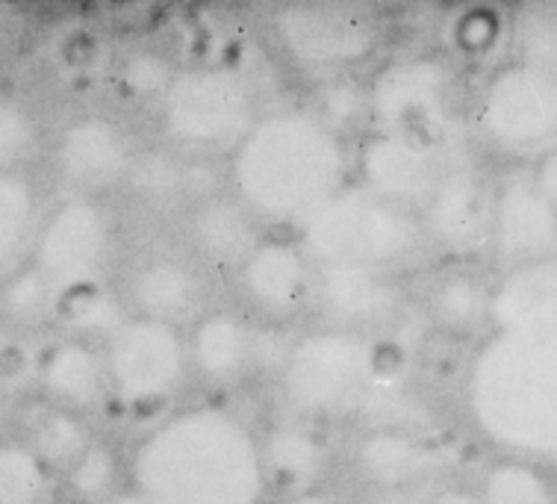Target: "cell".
Instances as JSON below:
<instances>
[{
  "instance_id": "ffe728a7",
  "label": "cell",
  "mask_w": 557,
  "mask_h": 504,
  "mask_svg": "<svg viewBox=\"0 0 557 504\" xmlns=\"http://www.w3.org/2000/svg\"><path fill=\"white\" fill-rule=\"evenodd\" d=\"M257 322L239 307H207L186 331L189 378L210 393H231L253 378Z\"/></svg>"
},
{
  "instance_id": "9a60e30c",
  "label": "cell",
  "mask_w": 557,
  "mask_h": 504,
  "mask_svg": "<svg viewBox=\"0 0 557 504\" xmlns=\"http://www.w3.org/2000/svg\"><path fill=\"white\" fill-rule=\"evenodd\" d=\"M239 302L257 322L289 328L313 316L315 262L289 233H263L234 274Z\"/></svg>"
},
{
  "instance_id": "9c48e42d",
  "label": "cell",
  "mask_w": 557,
  "mask_h": 504,
  "mask_svg": "<svg viewBox=\"0 0 557 504\" xmlns=\"http://www.w3.org/2000/svg\"><path fill=\"white\" fill-rule=\"evenodd\" d=\"M469 136L513 165H534L557 145V81L505 60L469 98Z\"/></svg>"
},
{
  "instance_id": "f1b7e54d",
  "label": "cell",
  "mask_w": 557,
  "mask_h": 504,
  "mask_svg": "<svg viewBox=\"0 0 557 504\" xmlns=\"http://www.w3.org/2000/svg\"><path fill=\"white\" fill-rule=\"evenodd\" d=\"M481 504H557V481L548 466L498 454L472 487Z\"/></svg>"
},
{
  "instance_id": "f35d334b",
  "label": "cell",
  "mask_w": 557,
  "mask_h": 504,
  "mask_svg": "<svg viewBox=\"0 0 557 504\" xmlns=\"http://www.w3.org/2000/svg\"><path fill=\"white\" fill-rule=\"evenodd\" d=\"M528 169H531V177L540 186V192L557 207V145L548 153H543L534 165H528Z\"/></svg>"
},
{
  "instance_id": "cb8c5ba5",
  "label": "cell",
  "mask_w": 557,
  "mask_h": 504,
  "mask_svg": "<svg viewBox=\"0 0 557 504\" xmlns=\"http://www.w3.org/2000/svg\"><path fill=\"white\" fill-rule=\"evenodd\" d=\"M490 298L493 283L467 262H448L446 269L428 281L425 316L436 331L451 336H478L490 333Z\"/></svg>"
},
{
  "instance_id": "277c9868",
  "label": "cell",
  "mask_w": 557,
  "mask_h": 504,
  "mask_svg": "<svg viewBox=\"0 0 557 504\" xmlns=\"http://www.w3.org/2000/svg\"><path fill=\"white\" fill-rule=\"evenodd\" d=\"M372 131L396 139L467 153L469 101L457 62L446 53L389 57L369 77Z\"/></svg>"
},
{
  "instance_id": "7402d4cb",
  "label": "cell",
  "mask_w": 557,
  "mask_h": 504,
  "mask_svg": "<svg viewBox=\"0 0 557 504\" xmlns=\"http://www.w3.org/2000/svg\"><path fill=\"white\" fill-rule=\"evenodd\" d=\"M33 386L41 402L65 407L86 419L101 414L103 407H110L101 345L57 333L36 348Z\"/></svg>"
},
{
  "instance_id": "6da1fadb",
  "label": "cell",
  "mask_w": 557,
  "mask_h": 504,
  "mask_svg": "<svg viewBox=\"0 0 557 504\" xmlns=\"http://www.w3.org/2000/svg\"><path fill=\"white\" fill-rule=\"evenodd\" d=\"M127 478L148 504H265L260 428L224 402L172 407L127 454Z\"/></svg>"
},
{
  "instance_id": "5b68a950",
  "label": "cell",
  "mask_w": 557,
  "mask_h": 504,
  "mask_svg": "<svg viewBox=\"0 0 557 504\" xmlns=\"http://www.w3.org/2000/svg\"><path fill=\"white\" fill-rule=\"evenodd\" d=\"M251 77L227 62L181 65L153 107L160 145L183 160H227L260 119Z\"/></svg>"
},
{
  "instance_id": "44dd1931",
  "label": "cell",
  "mask_w": 557,
  "mask_h": 504,
  "mask_svg": "<svg viewBox=\"0 0 557 504\" xmlns=\"http://www.w3.org/2000/svg\"><path fill=\"white\" fill-rule=\"evenodd\" d=\"M263 228L227 189H213L183 210V251L207 274H231L263 239Z\"/></svg>"
},
{
  "instance_id": "484cf974",
  "label": "cell",
  "mask_w": 557,
  "mask_h": 504,
  "mask_svg": "<svg viewBox=\"0 0 557 504\" xmlns=\"http://www.w3.org/2000/svg\"><path fill=\"white\" fill-rule=\"evenodd\" d=\"M18 425L21 428L15 437L30 445L60 478L81 457L83 448L98 437L86 416L72 414V410L41 402V398L24 404Z\"/></svg>"
},
{
  "instance_id": "74e56055",
  "label": "cell",
  "mask_w": 557,
  "mask_h": 504,
  "mask_svg": "<svg viewBox=\"0 0 557 504\" xmlns=\"http://www.w3.org/2000/svg\"><path fill=\"white\" fill-rule=\"evenodd\" d=\"M448 30H451L448 39L451 51L460 57H486L502 30L507 33V21L490 10H467L455 24H448Z\"/></svg>"
},
{
  "instance_id": "e575fe53",
  "label": "cell",
  "mask_w": 557,
  "mask_h": 504,
  "mask_svg": "<svg viewBox=\"0 0 557 504\" xmlns=\"http://www.w3.org/2000/svg\"><path fill=\"white\" fill-rule=\"evenodd\" d=\"M307 107L322 119L331 131L345 139L351 148L366 133L372 131V115H369V83L357 74L334 77V81L313 83V95Z\"/></svg>"
},
{
  "instance_id": "8992f818",
  "label": "cell",
  "mask_w": 557,
  "mask_h": 504,
  "mask_svg": "<svg viewBox=\"0 0 557 504\" xmlns=\"http://www.w3.org/2000/svg\"><path fill=\"white\" fill-rule=\"evenodd\" d=\"M381 369L375 336L315 324L293 336L274 381L289 416L310 425L343 422L363 414Z\"/></svg>"
},
{
  "instance_id": "60d3db41",
  "label": "cell",
  "mask_w": 557,
  "mask_h": 504,
  "mask_svg": "<svg viewBox=\"0 0 557 504\" xmlns=\"http://www.w3.org/2000/svg\"><path fill=\"white\" fill-rule=\"evenodd\" d=\"M281 504H343L334 493H327L324 487H315V490H307V493L289 495Z\"/></svg>"
},
{
  "instance_id": "7bdbcfd3",
  "label": "cell",
  "mask_w": 557,
  "mask_h": 504,
  "mask_svg": "<svg viewBox=\"0 0 557 504\" xmlns=\"http://www.w3.org/2000/svg\"><path fill=\"white\" fill-rule=\"evenodd\" d=\"M57 504H77V502H72V499H60V502Z\"/></svg>"
},
{
  "instance_id": "8fae6325",
  "label": "cell",
  "mask_w": 557,
  "mask_h": 504,
  "mask_svg": "<svg viewBox=\"0 0 557 504\" xmlns=\"http://www.w3.org/2000/svg\"><path fill=\"white\" fill-rule=\"evenodd\" d=\"M115 248L119 233L107 201L62 195L60 201L45 207L27 262L51 283L53 293L65 295L110 281Z\"/></svg>"
},
{
  "instance_id": "ba28073f",
  "label": "cell",
  "mask_w": 557,
  "mask_h": 504,
  "mask_svg": "<svg viewBox=\"0 0 557 504\" xmlns=\"http://www.w3.org/2000/svg\"><path fill=\"white\" fill-rule=\"evenodd\" d=\"M384 15L357 0L286 3L269 12V36L281 60L310 86L348 77L375 60L384 45Z\"/></svg>"
},
{
  "instance_id": "e0dca14e",
  "label": "cell",
  "mask_w": 557,
  "mask_h": 504,
  "mask_svg": "<svg viewBox=\"0 0 557 504\" xmlns=\"http://www.w3.org/2000/svg\"><path fill=\"white\" fill-rule=\"evenodd\" d=\"M467 157L369 131L351 148V183L375 198L419 212L440 177Z\"/></svg>"
},
{
  "instance_id": "b9f144b4",
  "label": "cell",
  "mask_w": 557,
  "mask_h": 504,
  "mask_svg": "<svg viewBox=\"0 0 557 504\" xmlns=\"http://www.w3.org/2000/svg\"><path fill=\"white\" fill-rule=\"evenodd\" d=\"M103 504H148V502H145L143 495L136 493L133 487H124L122 493H115L110 499V502H103Z\"/></svg>"
},
{
  "instance_id": "4dcf8cb0",
  "label": "cell",
  "mask_w": 557,
  "mask_h": 504,
  "mask_svg": "<svg viewBox=\"0 0 557 504\" xmlns=\"http://www.w3.org/2000/svg\"><path fill=\"white\" fill-rule=\"evenodd\" d=\"M62 499H72L77 504H103L112 495L131 487L127 478V457L119 452V445L95 437L83 454L74 460L60 478Z\"/></svg>"
},
{
  "instance_id": "30bf717a",
  "label": "cell",
  "mask_w": 557,
  "mask_h": 504,
  "mask_svg": "<svg viewBox=\"0 0 557 504\" xmlns=\"http://www.w3.org/2000/svg\"><path fill=\"white\" fill-rule=\"evenodd\" d=\"M110 404L131 416L169 414L189 378L181 328L127 314L101 343Z\"/></svg>"
},
{
  "instance_id": "8d00e7d4",
  "label": "cell",
  "mask_w": 557,
  "mask_h": 504,
  "mask_svg": "<svg viewBox=\"0 0 557 504\" xmlns=\"http://www.w3.org/2000/svg\"><path fill=\"white\" fill-rule=\"evenodd\" d=\"M41 151V124L18 98L0 95V172H27Z\"/></svg>"
},
{
  "instance_id": "d6a6232c",
  "label": "cell",
  "mask_w": 557,
  "mask_h": 504,
  "mask_svg": "<svg viewBox=\"0 0 557 504\" xmlns=\"http://www.w3.org/2000/svg\"><path fill=\"white\" fill-rule=\"evenodd\" d=\"M510 60L557 81V0L522 3L507 19Z\"/></svg>"
},
{
  "instance_id": "ac0fdd59",
  "label": "cell",
  "mask_w": 557,
  "mask_h": 504,
  "mask_svg": "<svg viewBox=\"0 0 557 504\" xmlns=\"http://www.w3.org/2000/svg\"><path fill=\"white\" fill-rule=\"evenodd\" d=\"M498 274L557 257V207L540 192L528 165L496 181L490 251Z\"/></svg>"
},
{
  "instance_id": "3957f363",
  "label": "cell",
  "mask_w": 557,
  "mask_h": 504,
  "mask_svg": "<svg viewBox=\"0 0 557 504\" xmlns=\"http://www.w3.org/2000/svg\"><path fill=\"white\" fill-rule=\"evenodd\" d=\"M469 422L502 454L557 460V324L490 331L463 381Z\"/></svg>"
},
{
  "instance_id": "83f0119b",
  "label": "cell",
  "mask_w": 557,
  "mask_h": 504,
  "mask_svg": "<svg viewBox=\"0 0 557 504\" xmlns=\"http://www.w3.org/2000/svg\"><path fill=\"white\" fill-rule=\"evenodd\" d=\"M189 162L193 160H183L174 151H169L165 145L139 148L124 189H131L151 210H186L195 198H201L193 189Z\"/></svg>"
},
{
  "instance_id": "603a6c76",
  "label": "cell",
  "mask_w": 557,
  "mask_h": 504,
  "mask_svg": "<svg viewBox=\"0 0 557 504\" xmlns=\"http://www.w3.org/2000/svg\"><path fill=\"white\" fill-rule=\"evenodd\" d=\"M260 454H263L269 495H281V502L322 487L327 448L319 434V425L295 416H281L260 428Z\"/></svg>"
},
{
  "instance_id": "f546056e",
  "label": "cell",
  "mask_w": 557,
  "mask_h": 504,
  "mask_svg": "<svg viewBox=\"0 0 557 504\" xmlns=\"http://www.w3.org/2000/svg\"><path fill=\"white\" fill-rule=\"evenodd\" d=\"M124 319H127V307H124L119 286L103 281L60 295L53 328L62 336H77L86 343L101 345Z\"/></svg>"
},
{
  "instance_id": "d6986e66",
  "label": "cell",
  "mask_w": 557,
  "mask_h": 504,
  "mask_svg": "<svg viewBox=\"0 0 557 504\" xmlns=\"http://www.w3.org/2000/svg\"><path fill=\"white\" fill-rule=\"evenodd\" d=\"M348 466L375 495L416 493L436 469V448L413 425H363L357 431Z\"/></svg>"
},
{
  "instance_id": "1f68e13d",
  "label": "cell",
  "mask_w": 557,
  "mask_h": 504,
  "mask_svg": "<svg viewBox=\"0 0 557 504\" xmlns=\"http://www.w3.org/2000/svg\"><path fill=\"white\" fill-rule=\"evenodd\" d=\"M60 475L18 437H0V504H57Z\"/></svg>"
},
{
  "instance_id": "5bb4252c",
  "label": "cell",
  "mask_w": 557,
  "mask_h": 504,
  "mask_svg": "<svg viewBox=\"0 0 557 504\" xmlns=\"http://www.w3.org/2000/svg\"><path fill=\"white\" fill-rule=\"evenodd\" d=\"M139 145L112 112L86 110L62 124L53 139V169L69 195L107 198L124 189Z\"/></svg>"
},
{
  "instance_id": "4316f807",
  "label": "cell",
  "mask_w": 557,
  "mask_h": 504,
  "mask_svg": "<svg viewBox=\"0 0 557 504\" xmlns=\"http://www.w3.org/2000/svg\"><path fill=\"white\" fill-rule=\"evenodd\" d=\"M45 201L27 172H0V281L30 260Z\"/></svg>"
},
{
  "instance_id": "d590c367",
  "label": "cell",
  "mask_w": 557,
  "mask_h": 504,
  "mask_svg": "<svg viewBox=\"0 0 557 504\" xmlns=\"http://www.w3.org/2000/svg\"><path fill=\"white\" fill-rule=\"evenodd\" d=\"M181 65H174V60L153 45H136L127 48L119 57L115 65V83L124 91V98L133 103H151L157 107L160 98L169 89V83L177 74Z\"/></svg>"
},
{
  "instance_id": "ab89813d",
  "label": "cell",
  "mask_w": 557,
  "mask_h": 504,
  "mask_svg": "<svg viewBox=\"0 0 557 504\" xmlns=\"http://www.w3.org/2000/svg\"><path fill=\"white\" fill-rule=\"evenodd\" d=\"M416 504H481L472 487L463 484H440L431 487Z\"/></svg>"
},
{
  "instance_id": "d4e9b609",
  "label": "cell",
  "mask_w": 557,
  "mask_h": 504,
  "mask_svg": "<svg viewBox=\"0 0 557 504\" xmlns=\"http://www.w3.org/2000/svg\"><path fill=\"white\" fill-rule=\"evenodd\" d=\"M557 324V257L498 274L490 298V331Z\"/></svg>"
},
{
  "instance_id": "7a4b0ae2",
  "label": "cell",
  "mask_w": 557,
  "mask_h": 504,
  "mask_svg": "<svg viewBox=\"0 0 557 504\" xmlns=\"http://www.w3.org/2000/svg\"><path fill=\"white\" fill-rule=\"evenodd\" d=\"M351 183V145L307 103L263 107L227 157V192L265 233L301 231Z\"/></svg>"
},
{
  "instance_id": "836d02e7",
  "label": "cell",
  "mask_w": 557,
  "mask_h": 504,
  "mask_svg": "<svg viewBox=\"0 0 557 504\" xmlns=\"http://www.w3.org/2000/svg\"><path fill=\"white\" fill-rule=\"evenodd\" d=\"M60 295L30 262L0 281V319L15 333L48 331L57 322Z\"/></svg>"
},
{
  "instance_id": "7c38bea8",
  "label": "cell",
  "mask_w": 557,
  "mask_h": 504,
  "mask_svg": "<svg viewBox=\"0 0 557 504\" xmlns=\"http://www.w3.org/2000/svg\"><path fill=\"white\" fill-rule=\"evenodd\" d=\"M496 181L469 157L440 177L416 212L434 257L467 266L486 257L496 212Z\"/></svg>"
},
{
  "instance_id": "4fadbf2b",
  "label": "cell",
  "mask_w": 557,
  "mask_h": 504,
  "mask_svg": "<svg viewBox=\"0 0 557 504\" xmlns=\"http://www.w3.org/2000/svg\"><path fill=\"white\" fill-rule=\"evenodd\" d=\"M407 314V286L401 274L355 260L315 262L313 316L339 331L377 333L396 328Z\"/></svg>"
},
{
  "instance_id": "52a82bcc",
  "label": "cell",
  "mask_w": 557,
  "mask_h": 504,
  "mask_svg": "<svg viewBox=\"0 0 557 504\" xmlns=\"http://www.w3.org/2000/svg\"><path fill=\"white\" fill-rule=\"evenodd\" d=\"M295 239L313 262L355 260L401 278L434 257L413 210L375 198L357 183L324 204Z\"/></svg>"
},
{
  "instance_id": "2e32d148",
  "label": "cell",
  "mask_w": 557,
  "mask_h": 504,
  "mask_svg": "<svg viewBox=\"0 0 557 504\" xmlns=\"http://www.w3.org/2000/svg\"><path fill=\"white\" fill-rule=\"evenodd\" d=\"M127 314L186 331L210 307V274L183 248H148L122 278Z\"/></svg>"
}]
</instances>
